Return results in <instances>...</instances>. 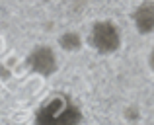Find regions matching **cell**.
I'll return each instance as SVG.
<instances>
[{"label": "cell", "mask_w": 154, "mask_h": 125, "mask_svg": "<svg viewBox=\"0 0 154 125\" xmlns=\"http://www.w3.org/2000/svg\"><path fill=\"white\" fill-rule=\"evenodd\" d=\"M59 45H60V49H64L66 53H76V51L82 49L84 41H82V37H80V33H76V31H64L59 37Z\"/></svg>", "instance_id": "cell-5"}, {"label": "cell", "mask_w": 154, "mask_h": 125, "mask_svg": "<svg viewBox=\"0 0 154 125\" xmlns=\"http://www.w3.org/2000/svg\"><path fill=\"white\" fill-rule=\"evenodd\" d=\"M148 68H150V72L154 74V45H152V49H150V53H148Z\"/></svg>", "instance_id": "cell-6"}, {"label": "cell", "mask_w": 154, "mask_h": 125, "mask_svg": "<svg viewBox=\"0 0 154 125\" xmlns=\"http://www.w3.org/2000/svg\"><path fill=\"white\" fill-rule=\"evenodd\" d=\"M26 67L29 68V72L47 78L59 70V59H57V53L53 51V47L35 45L26 57Z\"/></svg>", "instance_id": "cell-3"}, {"label": "cell", "mask_w": 154, "mask_h": 125, "mask_svg": "<svg viewBox=\"0 0 154 125\" xmlns=\"http://www.w3.org/2000/svg\"><path fill=\"white\" fill-rule=\"evenodd\" d=\"M131 20L139 35H152L154 33V0L139 2L131 14Z\"/></svg>", "instance_id": "cell-4"}, {"label": "cell", "mask_w": 154, "mask_h": 125, "mask_svg": "<svg viewBox=\"0 0 154 125\" xmlns=\"http://www.w3.org/2000/svg\"><path fill=\"white\" fill-rule=\"evenodd\" d=\"M35 121L45 125L49 123L70 125L82 121V111L68 96H53V98L45 100V104L37 110Z\"/></svg>", "instance_id": "cell-1"}, {"label": "cell", "mask_w": 154, "mask_h": 125, "mask_svg": "<svg viewBox=\"0 0 154 125\" xmlns=\"http://www.w3.org/2000/svg\"><path fill=\"white\" fill-rule=\"evenodd\" d=\"M88 47L98 55H115L123 45V33L121 27L111 20H98L90 26L88 31Z\"/></svg>", "instance_id": "cell-2"}]
</instances>
